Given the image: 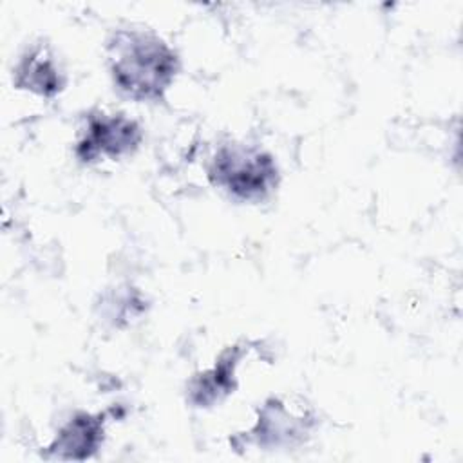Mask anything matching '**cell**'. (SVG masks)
<instances>
[{
	"instance_id": "6da1fadb",
	"label": "cell",
	"mask_w": 463,
	"mask_h": 463,
	"mask_svg": "<svg viewBox=\"0 0 463 463\" xmlns=\"http://www.w3.org/2000/svg\"><path fill=\"white\" fill-rule=\"evenodd\" d=\"M114 85L134 101H159L179 72L175 51L157 34L119 29L107 42Z\"/></svg>"
},
{
	"instance_id": "5b68a950",
	"label": "cell",
	"mask_w": 463,
	"mask_h": 463,
	"mask_svg": "<svg viewBox=\"0 0 463 463\" xmlns=\"http://www.w3.org/2000/svg\"><path fill=\"white\" fill-rule=\"evenodd\" d=\"M13 83L16 89L51 98L63 89L65 80L49 51L43 45H36L16 63L13 71Z\"/></svg>"
},
{
	"instance_id": "3957f363",
	"label": "cell",
	"mask_w": 463,
	"mask_h": 463,
	"mask_svg": "<svg viewBox=\"0 0 463 463\" xmlns=\"http://www.w3.org/2000/svg\"><path fill=\"white\" fill-rule=\"evenodd\" d=\"M141 139V127L125 114H94L76 143V156L81 163H94L99 157L118 159L132 154Z\"/></svg>"
},
{
	"instance_id": "8992f818",
	"label": "cell",
	"mask_w": 463,
	"mask_h": 463,
	"mask_svg": "<svg viewBox=\"0 0 463 463\" xmlns=\"http://www.w3.org/2000/svg\"><path fill=\"white\" fill-rule=\"evenodd\" d=\"M304 418H295L280 400H269L259 412V421L251 429L250 436L257 445L282 447L291 445L307 432Z\"/></svg>"
},
{
	"instance_id": "277c9868",
	"label": "cell",
	"mask_w": 463,
	"mask_h": 463,
	"mask_svg": "<svg viewBox=\"0 0 463 463\" xmlns=\"http://www.w3.org/2000/svg\"><path fill=\"white\" fill-rule=\"evenodd\" d=\"M105 414H74L47 447V458L58 459H87L96 454L103 441Z\"/></svg>"
},
{
	"instance_id": "7a4b0ae2",
	"label": "cell",
	"mask_w": 463,
	"mask_h": 463,
	"mask_svg": "<svg viewBox=\"0 0 463 463\" xmlns=\"http://www.w3.org/2000/svg\"><path fill=\"white\" fill-rule=\"evenodd\" d=\"M208 179L239 201L259 203L277 188L279 168L273 156L264 150L224 145L208 165Z\"/></svg>"
},
{
	"instance_id": "52a82bcc",
	"label": "cell",
	"mask_w": 463,
	"mask_h": 463,
	"mask_svg": "<svg viewBox=\"0 0 463 463\" xmlns=\"http://www.w3.org/2000/svg\"><path fill=\"white\" fill-rule=\"evenodd\" d=\"M242 358V347L233 345L221 353L217 364L195 376L190 383V402L197 407H208L235 389V367Z\"/></svg>"
}]
</instances>
